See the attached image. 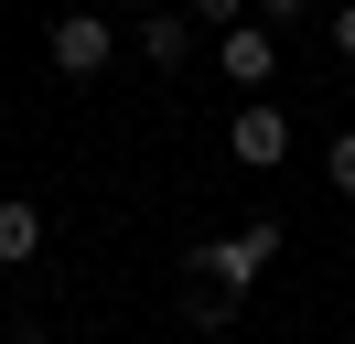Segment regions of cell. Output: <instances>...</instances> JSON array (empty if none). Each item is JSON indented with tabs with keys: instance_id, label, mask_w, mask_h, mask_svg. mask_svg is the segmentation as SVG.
Wrapping results in <instances>:
<instances>
[{
	"instance_id": "52a82bcc",
	"label": "cell",
	"mask_w": 355,
	"mask_h": 344,
	"mask_svg": "<svg viewBox=\"0 0 355 344\" xmlns=\"http://www.w3.org/2000/svg\"><path fill=\"white\" fill-rule=\"evenodd\" d=\"M183 312L216 334V322H237V291H226V280H194V291H183Z\"/></svg>"
},
{
	"instance_id": "8fae6325",
	"label": "cell",
	"mask_w": 355,
	"mask_h": 344,
	"mask_svg": "<svg viewBox=\"0 0 355 344\" xmlns=\"http://www.w3.org/2000/svg\"><path fill=\"white\" fill-rule=\"evenodd\" d=\"M248 11H259V22H291V11H302V0H248Z\"/></svg>"
},
{
	"instance_id": "8992f818",
	"label": "cell",
	"mask_w": 355,
	"mask_h": 344,
	"mask_svg": "<svg viewBox=\"0 0 355 344\" xmlns=\"http://www.w3.org/2000/svg\"><path fill=\"white\" fill-rule=\"evenodd\" d=\"M140 54H151V64H183V54H194V22H183V11H140Z\"/></svg>"
},
{
	"instance_id": "7a4b0ae2",
	"label": "cell",
	"mask_w": 355,
	"mask_h": 344,
	"mask_svg": "<svg viewBox=\"0 0 355 344\" xmlns=\"http://www.w3.org/2000/svg\"><path fill=\"white\" fill-rule=\"evenodd\" d=\"M269 258H280V226L259 215V226H237V237H205V248H194V269H205V280H226V291H248Z\"/></svg>"
},
{
	"instance_id": "4fadbf2b",
	"label": "cell",
	"mask_w": 355,
	"mask_h": 344,
	"mask_svg": "<svg viewBox=\"0 0 355 344\" xmlns=\"http://www.w3.org/2000/svg\"><path fill=\"white\" fill-rule=\"evenodd\" d=\"M130 11H162V0H130Z\"/></svg>"
},
{
	"instance_id": "5b68a950",
	"label": "cell",
	"mask_w": 355,
	"mask_h": 344,
	"mask_svg": "<svg viewBox=\"0 0 355 344\" xmlns=\"http://www.w3.org/2000/svg\"><path fill=\"white\" fill-rule=\"evenodd\" d=\"M33 248H44V205L33 194H0V269H22Z\"/></svg>"
},
{
	"instance_id": "ba28073f",
	"label": "cell",
	"mask_w": 355,
	"mask_h": 344,
	"mask_svg": "<svg viewBox=\"0 0 355 344\" xmlns=\"http://www.w3.org/2000/svg\"><path fill=\"white\" fill-rule=\"evenodd\" d=\"M323 172H334V194H355V129H345V140L323 150Z\"/></svg>"
},
{
	"instance_id": "277c9868",
	"label": "cell",
	"mask_w": 355,
	"mask_h": 344,
	"mask_svg": "<svg viewBox=\"0 0 355 344\" xmlns=\"http://www.w3.org/2000/svg\"><path fill=\"white\" fill-rule=\"evenodd\" d=\"M216 64H226V86H269V64H280L269 22H226V33H216Z\"/></svg>"
},
{
	"instance_id": "6da1fadb",
	"label": "cell",
	"mask_w": 355,
	"mask_h": 344,
	"mask_svg": "<svg viewBox=\"0 0 355 344\" xmlns=\"http://www.w3.org/2000/svg\"><path fill=\"white\" fill-rule=\"evenodd\" d=\"M44 54H54V76H65V86H87L97 64L119 54V22H108V11H54V33H44Z\"/></svg>"
},
{
	"instance_id": "7c38bea8",
	"label": "cell",
	"mask_w": 355,
	"mask_h": 344,
	"mask_svg": "<svg viewBox=\"0 0 355 344\" xmlns=\"http://www.w3.org/2000/svg\"><path fill=\"white\" fill-rule=\"evenodd\" d=\"M11 344H44V334H33V322H22V334H11Z\"/></svg>"
},
{
	"instance_id": "9c48e42d",
	"label": "cell",
	"mask_w": 355,
	"mask_h": 344,
	"mask_svg": "<svg viewBox=\"0 0 355 344\" xmlns=\"http://www.w3.org/2000/svg\"><path fill=\"white\" fill-rule=\"evenodd\" d=\"M194 11L216 22V33H226V22H248V0H194Z\"/></svg>"
},
{
	"instance_id": "30bf717a",
	"label": "cell",
	"mask_w": 355,
	"mask_h": 344,
	"mask_svg": "<svg viewBox=\"0 0 355 344\" xmlns=\"http://www.w3.org/2000/svg\"><path fill=\"white\" fill-rule=\"evenodd\" d=\"M334 54H355V0H345V11H334Z\"/></svg>"
},
{
	"instance_id": "3957f363",
	"label": "cell",
	"mask_w": 355,
	"mask_h": 344,
	"mask_svg": "<svg viewBox=\"0 0 355 344\" xmlns=\"http://www.w3.org/2000/svg\"><path fill=\"white\" fill-rule=\"evenodd\" d=\"M226 162H248V172H269V162H291V108H269V97H248L237 119H226Z\"/></svg>"
}]
</instances>
